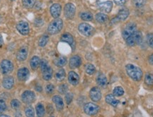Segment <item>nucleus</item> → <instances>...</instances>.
Segmentation results:
<instances>
[{
  "label": "nucleus",
  "instance_id": "20",
  "mask_svg": "<svg viewBox=\"0 0 153 117\" xmlns=\"http://www.w3.org/2000/svg\"><path fill=\"white\" fill-rule=\"evenodd\" d=\"M53 102L55 103L57 110L58 111L62 110L63 108H64V102H63L62 98L60 97V96H58V95L53 96Z\"/></svg>",
  "mask_w": 153,
  "mask_h": 117
},
{
  "label": "nucleus",
  "instance_id": "48",
  "mask_svg": "<svg viewBox=\"0 0 153 117\" xmlns=\"http://www.w3.org/2000/svg\"><path fill=\"white\" fill-rule=\"evenodd\" d=\"M11 1H14V0H11Z\"/></svg>",
  "mask_w": 153,
  "mask_h": 117
},
{
  "label": "nucleus",
  "instance_id": "40",
  "mask_svg": "<svg viewBox=\"0 0 153 117\" xmlns=\"http://www.w3.org/2000/svg\"><path fill=\"white\" fill-rule=\"evenodd\" d=\"M147 43H148V45L153 49V33L148 34L147 36Z\"/></svg>",
  "mask_w": 153,
  "mask_h": 117
},
{
  "label": "nucleus",
  "instance_id": "33",
  "mask_svg": "<svg viewBox=\"0 0 153 117\" xmlns=\"http://www.w3.org/2000/svg\"><path fill=\"white\" fill-rule=\"evenodd\" d=\"M85 71L87 74L92 75L95 73L96 68H95V67L93 64H88L85 66Z\"/></svg>",
  "mask_w": 153,
  "mask_h": 117
},
{
  "label": "nucleus",
  "instance_id": "32",
  "mask_svg": "<svg viewBox=\"0 0 153 117\" xmlns=\"http://www.w3.org/2000/svg\"><path fill=\"white\" fill-rule=\"evenodd\" d=\"M124 94V91L123 88L120 87V86H118V87H116L113 91V95H114L115 97H120V96H122Z\"/></svg>",
  "mask_w": 153,
  "mask_h": 117
},
{
  "label": "nucleus",
  "instance_id": "46",
  "mask_svg": "<svg viewBox=\"0 0 153 117\" xmlns=\"http://www.w3.org/2000/svg\"><path fill=\"white\" fill-rule=\"evenodd\" d=\"M149 63H150V64L153 65V54H152L150 56V57H149Z\"/></svg>",
  "mask_w": 153,
  "mask_h": 117
},
{
  "label": "nucleus",
  "instance_id": "2",
  "mask_svg": "<svg viewBox=\"0 0 153 117\" xmlns=\"http://www.w3.org/2000/svg\"><path fill=\"white\" fill-rule=\"evenodd\" d=\"M63 27V22L62 19L60 18H55L52 22L48 25V32L51 35H55V34L58 33L59 32L62 30Z\"/></svg>",
  "mask_w": 153,
  "mask_h": 117
},
{
  "label": "nucleus",
  "instance_id": "41",
  "mask_svg": "<svg viewBox=\"0 0 153 117\" xmlns=\"http://www.w3.org/2000/svg\"><path fill=\"white\" fill-rule=\"evenodd\" d=\"M7 109V104L4 102V101L2 99H0V115L1 113H3Z\"/></svg>",
  "mask_w": 153,
  "mask_h": 117
},
{
  "label": "nucleus",
  "instance_id": "31",
  "mask_svg": "<svg viewBox=\"0 0 153 117\" xmlns=\"http://www.w3.org/2000/svg\"><path fill=\"white\" fill-rule=\"evenodd\" d=\"M36 0H22V4L26 9H30L35 5Z\"/></svg>",
  "mask_w": 153,
  "mask_h": 117
},
{
  "label": "nucleus",
  "instance_id": "36",
  "mask_svg": "<svg viewBox=\"0 0 153 117\" xmlns=\"http://www.w3.org/2000/svg\"><path fill=\"white\" fill-rule=\"evenodd\" d=\"M48 40H49V38L48 35H43L42 37L40 38L39 41H38V45L40 46V47H44V46L46 45V44L48 43Z\"/></svg>",
  "mask_w": 153,
  "mask_h": 117
},
{
  "label": "nucleus",
  "instance_id": "42",
  "mask_svg": "<svg viewBox=\"0 0 153 117\" xmlns=\"http://www.w3.org/2000/svg\"><path fill=\"white\" fill-rule=\"evenodd\" d=\"M73 99V95L72 93H67L65 95V101L68 104H70Z\"/></svg>",
  "mask_w": 153,
  "mask_h": 117
},
{
  "label": "nucleus",
  "instance_id": "5",
  "mask_svg": "<svg viewBox=\"0 0 153 117\" xmlns=\"http://www.w3.org/2000/svg\"><path fill=\"white\" fill-rule=\"evenodd\" d=\"M78 30H79L80 33L85 36H87V37L91 36L93 34L94 31L93 27L89 24H87V23L80 24L78 26Z\"/></svg>",
  "mask_w": 153,
  "mask_h": 117
},
{
  "label": "nucleus",
  "instance_id": "7",
  "mask_svg": "<svg viewBox=\"0 0 153 117\" xmlns=\"http://www.w3.org/2000/svg\"><path fill=\"white\" fill-rule=\"evenodd\" d=\"M76 13L75 6L72 3H68L65 6L64 14L67 19H72Z\"/></svg>",
  "mask_w": 153,
  "mask_h": 117
},
{
  "label": "nucleus",
  "instance_id": "27",
  "mask_svg": "<svg viewBox=\"0 0 153 117\" xmlns=\"http://www.w3.org/2000/svg\"><path fill=\"white\" fill-rule=\"evenodd\" d=\"M54 64L58 67H62L67 64V59L65 57H60L54 61Z\"/></svg>",
  "mask_w": 153,
  "mask_h": 117
},
{
  "label": "nucleus",
  "instance_id": "16",
  "mask_svg": "<svg viewBox=\"0 0 153 117\" xmlns=\"http://www.w3.org/2000/svg\"><path fill=\"white\" fill-rule=\"evenodd\" d=\"M28 50L27 47H22L17 52L16 58L19 61H24L27 59Z\"/></svg>",
  "mask_w": 153,
  "mask_h": 117
},
{
  "label": "nucleus",
  "instance_id": "37",
  "mask_svg": "<svg viewBox=\"0 0 153 117\" xmlns=\"http://www.w3.org/2000/svg\"><path fill=\"white\" fill-rule=\"evenodd\" d=\"M25 114H26V116H34V115H35V112H34V109L33 107L30 106H28L27 107H26V108H25Z\"/></svg>",
  "mask_w": 153,
  "mask_h": 117
},
{
  "label": "nucleus",
  "instance_id": "3",
  "mask_svg": "<svg viewBox=\"0 0 153 117\" xmlns=\"http://www.w3.org/2000/svg\"><path fill=\"white\" fill-rule=\"evenodd\" d=\"M126 43L128 46L133 47L135 45H140L143 42V35L140 31L136 30L133 35L129 36L127 39L126 40Z\"/></svg>",
  "mask_w": 153,
  "mask_h": 117
},
{
  "label": "nucleus",
  "instance_id": "8",
  "mask_svg": "<svg viewBox=\"0 0 153 117\" xmlns=\"http://www.w3.org/2000/svg\"><path fill=\"white\" fill-rule=\"evenodd\" d=\"M99 107L98 105H97L94 103L89 102L86 104L84 107V112L85 114L89 116H92V115L97 114L99 112Z\"/></svg>",
  "mask_w": 153,
  "mask_h": 117
},
{
  "label": "nucleus",
  "instance_id": "30",
  "mask_svg": "<svg viewBox=\"0 0 153 117\" xmlns=\"http://www.w3.org/2000/svg\"><path fill=\"white\" fill-rule=\"evenodd\" d=\"M65 71L63 68H61L57 71L56 74H55V78L56 80H58V81H62L65 79Z\"/></svg>",
  "mask_w": 153,
  "mask_h": 117
},
{
  "label": "nucleus",
  "instance_id": "17",
  "mask_svg": "<svg viewBox=\"0 0 153 117\" xmlns=\"http://www.w3.org/2000/svg\"><path fill=\"white\" fill-rule=\"evenodd\" d=\"M70 67L71 68H76L82 64V59L77 55H74L70 59Z\"/></svg>",
  "mask_w": 153,
  "mask_h": 117
},
{
  "label": "nucleus",
  "instance_id": "45",
  "mask_svg": "<svg viewBox=\"0 0 153 117\" xmlns=\"http://www.w3.org/2000/svg\"><path fill=\"white\" fill-rule=\"evenodd\" d=\"M128 0H114V2L118 6H123L127 2Z\"/></svg>",
  "mask_w": 153,
  "mask_h": 117
},
{
  "label": "nucleus",
  "instance_id": "38",
  "mask_svg": "<svg viewBox=\"0 0 153 117\" xmlns=\"http://www.w3.org/2000/svg\"><path fill=\"white\" fill-rule=\"evenodd\" d=\"M20 105H21V103L20 102H19L18 99H13L12 101L11 102V108L14 109H19V107H20Z\"/></svg>",
  "mask_w": 153,
  "mask_h": 117
},
{
  "label": "nucleus",
  "instance_id": "43",
  "mask_svg": "<svg viewBox=\"0 0 153 117\" xmlns=\"http://www.w3.org/2000/svg\"><path fill=\"white\" fill-rule=\"evenodd\" d=\"M54 86H53L52 84H49V85H48L46 87H45V91H46V93L48 94H51L53 93V91H54Z\"/></svg>",
  "mask_w": 153,
  "mask_h": 117
},
{
  "label": "nucleus",
  "instance_id": "21",
  "mask_svg": "<svg viewBox=\"0 0 153 117\" xmlns=\"http://www.w3.org/2000/svg\"><path fill=\"white\" fill-rule=\"evenodd\" d=\"M105 100H106L108 104H111L113 107H116L118 104V103H119V101L118 99H116L115 96L114 95H111V94L106 95Z\"/></svg>",
  "mask_w": 153,
  "mask_h": 117
},
{
  "label": "nucleus",
  "instance_id": "26",
  "mask_svg": "<svg viewBox=\"0 0 153 117\" xmlns=\"http://www.w3.org/2000/svg\"><path fill=\"white\" fill-rule=\"evenodd\" d=\"M97 82L99 85L101 86V87H104V86H106L107 84L106 76L103 74H99V76H97Z\"/></svg>",
  "mask_w": 153,
  "mask_h": 117
},
{
  "label": "nucleus",
  "instance_id": "4",
  "mask_svg": "<svg viewBox=\"0 0 153 117\" xmlns=\"http://www.w3.org/2000/svg\"><path fill=\"white\" fill-rule=\"evenodd\" d=\"M137 30V26L134 23H129L124 27L123 31H122V36L124 40H126L129 36H131Z\"/></svg>",
  "mask_w": 153,
  "mask_h": 117
},
{
  "label": "nucleus",
  "instance_id": "34",
  "mask_svg": "<svg viewBox=\"0 0 153 117\" xmlns=\"http://www.w3.org/2000/svg\"><path fill=\"white\" fill-rule=\"evenodd\" d=\"M132 2H133V4L135 7H136V8H141L146 4L147 0H133Z\"/></svg>",
  "mask_w": 153,
  "mask_h": 117
},
{
  "label": "nucleus",
  "instance_id": "1",
  "mask_svg": "<svg viewBox=\"0 0 153 117\" xmlns=\"http://www.w3.org/2000/svg\"><path fill=\"white\" fill-rule=\"evenodd\" d=\"M126 70L130 78L135 81H140L143 78V71L139 67L133 64H128L126 66Z\"/></svg>",
  "mask_w": 153,
  "mask_h": 117
},
{
  "label": "nucleus",
  "instance_id": "12",
  "mask_svg": "<svg viewBox=\"0 0 153 117\" xmlns=\"http://www.w3.org/2000/svg\"><path fill=\"white\" fill-rule=\"evenodd\" d=\"M29 70L27 68H25V67L20 68L18 71V73H17V77H18V79L20 81H25V80H26L29 78Z\"/></svg>",
  "mask_w": 153,
  "mask_h": 117
},
{
  "label": "nucleus",
  "instance_id": "6",
  "mask_svg": "<svg viewBox=\"0 0 153 117\" xmlns=\"http://www.w3.org/2000/svg\"><path fill=\"white\" fill-rule=\"evenodd\" d=\"M0 69H1V71L3 74H10L14 69V65L9 60L4 59L0 64Z\"/></svg>",
  "mask_w": 153,
  "mask_h": 117
},
{
  "label": "nucleus",
  "instance_id": "10",
  "mask_svg": "<svg viewBox=\"0 0 153 117\" xmlns=\"http://www.w3.org/2000/svg\"><path fill=\"white\" fill-rule=\"evenodd\" d=\"M16 29L20 34L23 35H26L29 33V25L26 21H20L16 25Z\"/></svg>",
  "mask_w": 153,
  "mask_h": 117
},
{
  "label": "nucleus",
  "instance_id": "19",
  "mask_svg": "<svg viewBox=\"0 0 153 117\" xmlns=\"http://www.w3.org/2000/svg\"><path fill=\"white\" fill-rule=\"evenodd\" d=\"M14 83V78L12 76H7L5 77L2 80L3 87L7 90H10L13 88Z\"/></svg>",
  "mask_w": 153,
  "mask_h": 117
},
{
  "label": "nucleus",
  "instance_id": "35",
  "mask_svg": "<svg viewBox=\"0 0 153 117\" xmlns=\"http://www.w3.org/2000/svg\"><path fill=\"white\" fill-rule=\"evenodd\" d=\"M145 82L148 85H153V74H147L145 75Z\"/></svg>",
  "mask_w": 153,
  "mask_h": 117
},
{
  "label": "nucleus",
  "instance_id": "44",
  "mask_svg": "<svg viewBox=\"0 0 153 117\" xmlns=\"http://www.w3.org/2000/svg\"><path fill=\"white\" fill-rule=\"evenodd\" d=\"M68 91V86L65 84L63 85H61L60 87H59V92L62 94H65Z\"/></svg>",
  "mask_w": 153,
  "mask_h": 117
},
{
  "label": "nucleus",
  "instance_id": "29",
  "mask_svg": "<svg viewBox=\"0 0 153 117\" xmlns=\"http://www.w3.org/2000/svg\"><path fill=\"white\" fill-rule=\"evenodd\" d=\"M36 114L38 116H43L45 115V108H44L43 105L41 104V103H38L36 107Z\"/></svg>",
  "mask_w": 153,
  "mask_h": 117
},
{
  "label": "nucleus",
  "instance_id": "24",
  "mask_svg": "<svg viewBox=\"0 0 153 117\" xmlns=\"http://www.w3.org/2000/svg\"><path fill=\"white\" fill-rule=\"evenodd\" d=\"M42 73H43V78L47 81L51 80L53 77V69L50 66Z\"/></svg>",
  "mask_w": 153,
  "mask_h": 117
},
{
  "label": "nucleus",
  "instance_id": "13",
  "mask_svg": "<svg viewBox=\"0 0 153 117\" xmlns=\"http://www.w3.org/2000/svg\"><path fill=\"white\" fill-rule=\"evenodd\" d=\"M61 10H62V7L60 4H53L51 7L50 11H51V14L54 18H57L61 14Z\"/></svg>",
  "mask_w": 153,
  "mask_h": 117
},
{
  "label": "nucleus",
  "instance_id": "39",
  "mask_svg": "<svg viewBox=\"0 0 153 117\" xmlns=\"http://www.w3.org/2000/svg\"><path fill=\"white\" fill-rule=\"evenodd\" d=\"M40 66H41V71L43 72L44 70H45L49 66L48 63V61L45 60V59H43V60L41 61V63H40Z\"/></svg>",
  "mask_w": 153,
  "mask_h": 117
},
{
  "label": "nucleus",
  "instance_id": "11",
  "mask_svg": "<svg viewBox=\"0 0 153 117\" xmlns=\"http://www.w3.org/2000/svg\"><path fill=\"white\" fill-rule=\"evenodd\" d=\"M130 14L129 10L127 8H122L120 10L118 11L117 16L115 18L114 20H112V21H123L126 20L128 18Z\"/></svg>",
  "mask_w": 153,
  "mask_h": 117
},
{
  "label": "nucleus",
  "instance_id": "22",
  "mask_svg": "<svg viewBox=\"0 0 153 117\" xmlns=\"http://www.w3.org/2000/svg\"><path fill=\"white\" fill-rule=\"evenodd\" d=\"M60 40L64 43H67L70 45L72 46L74 44V38L72 37V35L70 33H65L61 36Z\"/></svg>",
  "mask_w": 153,
  "mask_h": 117
},
{
  "label": "nucleus",
  "instance_id": "28",
  "mask_svg": "<svg viewBox=\"0 0 153 117\" xmlns=\"http://www.w3.org/2000/svg\"><path fill=\"white\" fill-rule=\"evenodd\" d=\"M80 17H81L82 20L85 21H91L93 20L92 13L90 12H88V11L82 12L81 14H80Z\"/></svg>",
  "mask_w": 153,
  "mask_h": 117
},
{
  "label": "nucleus",
  "instance_id": "18",
  "mask_svg": "<svg viewBox=\"0 0 153 117\" xmlns=\"http://www.w3.org/2000/svg\"><path fill=\"white\" fill-rule=\"evenodd\" d=\"M68 81L72 85H76L79 82V77L78 74L73 71L69 72Z\"/></svg>",
  "mask_w": 153,
  "mask_h": 117
},
{
  "label": "nucleus",
  "instance_id": "47",
  "mask_svg": "<svg viewBox=\"0 0 153 117\" xmlns=\"http://www.w3.org/2000/svg\"><path fill=\"white\" fill-rule=\"evenodd\" d=\"M3 44H4V41H3L2 36L0 35V47H1V46L3 45Z\"/></svg>",
  "mask_w": 153,
  "mask_h": 117
},
{
  "label": "nucleus",
  "instance_id": "9",
  "mask_svg": "<svg viewBox=\"0 0 153 117\" xmlns=\"http://www.w3.org/2000/svg\"><path fill=\"white\" fill-rule=\"evenodd\" d=\"M36 99V95L33 91H26L22 95V100L26 104H30L33 103Z\"/></svg>",
  "mask_w": 153,
  "mask_h": 117
},
{
  "label": "nucleus",
  "instance_id": "15",
  "mask_svg": "<svg viewBox=\"0 0 153 117\" xmlns=\"http://www.w3.org/2000/svg\"><path fill=\"white\" fill-rule=\"evenodd\" d=\"M89 96H90V98L92 101L99 102L101 98V91L98 88L94 87L93 88H91V90L90 91Z\"/></svg>",
  "mask_w": 153,
  "mask_h": 117
},
{
  "label": "nucleus",
  "instance_id": "23",
  "mask_svg": "<svg viewBox=\"0 0 153 117\" xmlns=\"http://www.w3.org/2000/svg\"><path fill=\"white\" fill-rule=\"evenodd\" d=\"M95 18L96 20H97V21L99 23V24H104L107 23L108 20V16H106V14H105L104 13H97V15H96L95 16Z\"/></svg>",
  "mask_w": 153,
  "mask_h": 117
},
{
  "label": "nucleus",
  "instance_id": "25",
  "mask_svg": "<svg viewBox=\"0 0 153 117\" xmlns=\"http://www.w3.org/2000/svg\"><path fill=\"white\" fill-rule=\"evenodd\" d=\"M40 63H41V59H40L39 57L36 56L33 57L30 61V68L33 70H36L40 65Z\"/></svg>",
  "mask_w": 153,
  "mask_h": 117
},
{
  "label": "nucleus",
  "instance_id": "14",
  "mask_svg": "<svg viewBox=\"0 0 153 117\" xmlns=\"http://www.w3.org/2000/svg\"><path fill=\"white\" fill-rule=\"evenodd\" d=\"M99 10L104 13H110L113 8V2L111 1H106L104 2H101L98 5Z\"/></svg>",
  "mask_w": 153,
  "mask_h": 117
}]
</instances>
